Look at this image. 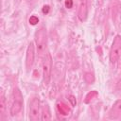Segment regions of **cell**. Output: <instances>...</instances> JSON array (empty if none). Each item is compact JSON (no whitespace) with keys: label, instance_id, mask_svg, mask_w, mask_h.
<instances>
[{"label":"cell","instance_id":"cell-11","mask_svg":"<svg viewBox=\"0 0 121 121\" xmlns=\"http://www.w3.org/2000/svg\"><path fill=\"white\" fill-rule=\"evenodd\" d=\"M97 96V92L96 91H91L90 93L87 94L86 97H85V103H89L91 102L94 98H95Z\"/></svg>","mask_w":121,"mask_h":121},{"label":"cell","instance_id":"cell-5","mask_svg":"<svg viewBox=\"0 0 121 121\" xmlns=\"http://www.w3.org/2000/svg\"><path fill=\"white\" fill-rule=\"evenodd\" d=\"M40 99L39 97H33L29 104V119L32 121L38 120L40 117Z\"/></svg>","mask_w":121,"mask_h":121},{"label":"cell","instance_id":"cell-10","mask_svg":"<svg viewBox=\"0 0 121 121\" xmlns=\"http://www.w3.org/2000/svg\"><path fill=\"white\" fill-rule=\"evenodd\" d=\"M57 109H58L59 112H60V114H62V115H67V114L69 113V112H70L68 106L65 105V104L62 103V102H58V103H57Z\"/></svg>","mask_w":121,"mask_h":121},{"label":"cell","instance_id":"cell-18","mask_svg":"<svg viewBox=\"0 0 121 121\" xmlns=\"http://www.w3.org/2000/svg\"><path fill=\"white\" fill-rule=\"evenodd\" d=\"M116 87H117V89H118V90H121V79H120V80L117 82Z\"/></svg>","mask_w":121,"mask_h":121},{"label":"cell","instance_id":"cell-2","mask_svg":"<svg viewBox=\"0 0 121 121\" xmlns=\"http://www.w3.org/2000/svg\"><path fill=\"white\" fill-rule=\"evenodd\" d=\"M23 108V95L18 88H14L12 91V104L10 106V114L12 116L18 114Z\"/></svg>","mask_w":121,"mask_h":121},{"label":"cell","instance_id":"cell-13","mask_svg":"<svg viewBox=\"0 0 121 121\" xmlns=\"http://www.w3.org/2000/svg\"><path fill=\"white\" fill-rule=\"evenodd\" d=\"M38 22H39V18H38L37 16H35V15H33V16H31V17L29 18V24H31V25H33V26L37 25Z\"/></svg>","mask_w":121,"mask_h":121},{"label":"cell","instance_id":"cell-16","mask_svg":"<svg viewBox=\"0 0 121 121\" xmlns=\"http://www.w3.org/2000/svg\"><path fill=\"white\" fill-rule=\"evenodd\" d=\"M65 7L67 9H71L73 7V1L72 0H66L65 1Z\"/></svg>","mask_w":121,"mask_h":121},{"label":"cell","instance_id":"cell-1","mask_svg":"<svg viewBox=\"0 0 121 121\" xmlns=\"http://www.w3.org/2000/svg\"><path fill=\"white\" fill-rule=\"evenodd\" d=\"M46 29L44 27H41L35 34V43L37 47V52L40 56H43L45 54V48H46Z\"/></svg>","mask_w":121,"mask_h":121},{"label":"cell","instance_id":"cell-14","mask_svg":"<svg viewBox=\"0 0 121 121\" xmlns=\"http://www.w3.org/2000/svg\"><path fill=\"white\" fill-rule=\"evenodd\" d=\"M85 79H86V81L88 82V83H92L93 81H94V76L92 75V74H90V73H87L86 75H85Z\"/></svg>","mask_w":121,"mask_h":121},{"label":"cell","instance_id":"cell-7","mask_svg":"<svg viewBox=\"0 0 121 121\" xmlns=\"http://www.w3.org/2000/svg\"><path fill=\"white\" fill-rule=\"evenodd\" d=\"M88 15V5L87 0H80L78 11V17L80 21H85Z\"/></svg>","mask_w":121,"mask_h":121},{"label":"cell","instance_id":"cell-8","mask_svg":"<svg viewBox=\"0 0 121 121\" xmlns=\"http://www.w3.org/2000/svg\"><path fill=\"white\" fill-rule=\"evenodd\" d=\"M109 117L112 118V119L121 117V99L117 100L113 104V106L111 108V110L109 112Z\"/></svg>","mask_w":121,"mask_h":121},{"label":"cell","instance_id":"cell-9","mask_svg":"<svg viewBox=\"0 0 121 121\" xmlns=\"http://www.w3.org/2000/svg\"><path fill=\"white\" fill-rule=\"evenodd\" d=\"M41 119L42 120H45V121L51 119V112H50V109H49L47 104H45L43 107L42 113H41Z\"/></svg>","mask_w":121,"mask_h":121},{"label":"cell","instance_id":"cell-6","mask_svg":"<svg viewBox=\"0 0 121 121\" xmlns=\"http://www.w3.org/2000/svg\"><path fill=\"white\" fill-rule=\"evenodd\" d=\"M35 60V47H34V43L31 42L26 49V66L27 69H29Z\"/></svg>","mask_w":121,"mask_h":121},{"label":"cell","instance_id":"cell-12","mask_svg":"<svg viewBox=\"0 0 121 121\" xmlns=\"http://www.w3.org/2000/svg\"><path fill=\"white\" fill-rule=\"evenodd\" d=\"M5 109H6V97H5L4 94H2L1 99H0V113L1 114H4Z\"/></svg>","mask_w":121,"mask_h":121},{"label":"cell","instance_id":"cell-15","mask_svg":"<svg viewBox=\"0 0 121 121\" xmlns=\"http://www.w3.org/2000/svg\"><path fill=\"white\" fill-rule=\"evenodd\" d=\"M69 101L71 102V105H72V106H76L77 101H76V98H75L74 95H70V96H69Z\"/></svg>","mask_w":121,"mask_h":121},{"label":"cell","instance_id":"cell-17","mask_svg":"<svg viewBox=\"0 0 121 121\" xmlns=\"http://www.w3.org/2000/svg\"><path fill=\"white\" fill-rule=\"evenodd\" d=\"M49 9H50V8H49L48 6H44L43 9V13H47V12L49 11Z\"/></svg>","mask_w":121,"mask_h":121},{"label":"cell","instance_id":"cell-4","mask_svg":"<svg viewBox=\"0 0 121 121\" xmlns=\"http://www.w3.org/2000/svg\"><path fill=\"white\" fill-rule=\"evenodd\" d=\"M51 68H52V58L47 52L43 59V83L47 85L51 78Z\"/></svg>","mask_w":121,"mask_h":121},{"label":"cell","instance_id":"cell-3","mask_svg":"<svg viewBox=\"0 0 121 121\" xmlns=\"http://www.w3.org/2000/svg\"><path fill=\"white\" fill-rule=\"evenodd\" d=\"M121 56V36L116 35L113 39L111 50H110V60L112 63H115Z\"/></svg>","mask_w":121,"mask_h":121}]
</instances>
